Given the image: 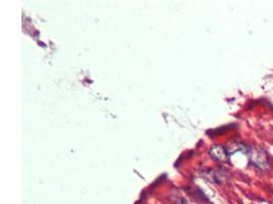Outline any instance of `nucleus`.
Listing matches in <instances>:
<instances>
[{
    "label": "nucleus",
    "instance_id": "obj_1",
    "mask_svg": "<svg viewBox=\"0 0 273 204\" xmlns=\"http://www.w3.org/2000/svg\"><path fill=\"white\" fill-rule=\"evenodd\" d=\"M210 154L214 157V158H216L217 160H223L226 158V152L225 150L220 147V146H215L211 149L210 151Z\"/></svg>",
    "mask_w": 273,
    "mask_h": 204
}]
</instances>
